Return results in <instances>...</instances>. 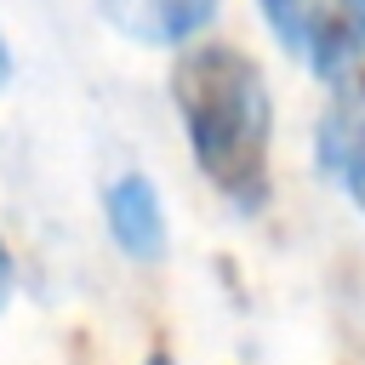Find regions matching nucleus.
Returning <instances> with one entry per match:
<instances>
[{"instance_id": "f257e3e1", "label": "nucleus", "mask_w": 365, "mask_h": 365, "mask_svg": "<svg viewBox=\"0 0 365 365\" xmlns=\"http://www.w3.org/2000/svg\"><path fill=\"white\" fill-rule=\"evenodd\" d=\"M165 91L200 177L234 211H262L274 194V91L257 57L228 40L182 46Z\"/></svg>"}, {"instance_id": "f03ea898", "label": "nucleus", "mask_w": 365, "mask_h": 365, "mask_svg": "<svg viewBox=\"0 0 365 365\" xmlns=\"http://www.w3.org/2000/svg\"><path fill=\"white\" fill-rule=\"evenodd\" d=\"M268 34L314 80L336 86L365 68V0H257Z\"/></svg>"}, {"instance_id": "7ed1b4c3", "label": "nucleus", "mask_w": 365, "mask_h": 365, "mask_svg": "<svg viewBox=\"0 0 365 365\" xmlns=\"http://www.w3.org/2000/svg\"><path fill=\"white\" fill-rule=\"evenodd\" d=\"M314 165L365 217V68H354L331 86L325 114L314 125Z\"/></svg>"}, {"instance_id": "20e7f679", "label": "nucleus", "mask_w": 365, "mask_h": 365, "mask_svg": "<svg viewBox=\"0 0 365 365\" xmlns=\"http://www.w3.org/2000/svg\"><path fill=\"white\" fill-rule=\"evenodd\" d=\"M103 222H108V240L131 257V262H160L165 245H171V217H165V200L154 188L148 171H114L103 182Z\"/></svg>"}, {"instance_id": "39448f33", "label": "nucleus", "mask_w": 365, "mask_h": 365, "mask_svg": "<svg viewBox=\"0 0 365 365\" xmlns=\"http://www.w3.org/2000/svg\"><path fill=\"white\" fill-rule=\"evenodd\" d=\"M222 0H97V17L131 40V46H188L211 17H217Z\"/></svg>"}, {"instance_id": "423d86ee", "label": "nucleus", "mask_w": 365, "mask_h": 365, "mask_svg": "<svg viewBox=\"0 0 365 365\" xmlns=\"http://www.w3.org/2000/svg\"><path fill=\"white\" fill-rule=\"evenodd\" d=\"M11 291H17V268H11V251H6V240H0V314H6Z\"/></svg>"}, {"instance_id": "0eeeda50", "label": "nucleus", "mask_w": 365, "mask_h": 365, "mask_svg": "<svg viewBox=\"0 0 365 365\" xmlns=\"http://www.w3.org/2000/svg\"><path fill=\"white\" fill-rule=\"evenodd\" d=\"M6 80H11V46L0 40V91H6Z\"/></svg>"}, {"instance_id": "6e6552de", "label": "nucleus", "mask_w": 365, "mask_h": 365, "mask_svg": "<svg viewBox=\"0 0 365 365\" xmlns=\"http://www.w3.org/2000/svg\"><path fill=\"white\" fill-rule=\"evenodd\" d=\"M143 365H177V359H171L165 348H148V359H143Z\"/></svg>"}]
</instances>
